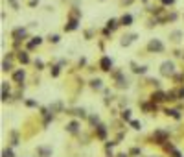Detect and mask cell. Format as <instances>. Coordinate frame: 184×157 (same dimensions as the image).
<instances>
[{"mask_svg": "<svg viewBox=\"0 0 184 157\" xmlns=\"http://www.w3.org/2000/svg\"><path fill=\"white\" fill-rule=\"evenodd\" d=\"M118 157H127V155H123V153H122V155H118Z\"/></svg>", "mask_w": 184, "mask_h": 157, "instance_id": "13", "label": "cell"}, {"mask_svg": "<svg viewBox=\"0 0 184 157\" xmlns=\"http://www.w3.org/2000/svg\"><path fill=\"white\" fill-rule=\"evenodd\" d=\"M101 68L103 70H111V59L109 57H103L101 59Z\"/></svg>", "mask_w": 184, "mask_h": 157, "instance_id": "3", "label": "cell"}, {"mask_svg": "<svg viewBox=\"0 0 184 157\" xmlns=\"http://www.w3.org/2000/svg\"><path fill=\"white\" fill-rule=\"evenodd\" d=\"M98 137H100V139L105 137V128H103V126H98Z\"/></svg>", "mask_w": 184, "mask_h": 157, "instance_id": "5", "label": "cell"}, {"mask_svg": "<svg viewBox=\"0 0 184 157\" xmlns=\"http://www.w3.org/2000/svg\"><path fill=\"white\" fill-rule=\"evenodd\" d=\"M131 124H133V128H134V129H140V124H138V122H134V120H133Z\"/></svg>", "mask_w": 184, "mask_h": 157, "instance_id": "12", "label": "cell"}, {"mask_svg": "<svg viewBox=\"0 0 184 157\" xmlns=\"http://www.w3.org/2000/svg\"><path fill=\"white\" fill-rule=\"evenodd\" d=\"M2 157H13V152H11V150H4V152H2Z\"/></svg>", "mask_w": 184, "mask_h": 157, "instance_id": "9", "label": "cell"}, {"mask_svg": "<svg viewBox=\"0 0 184 157\" xmlns=\"http://www.w3.org/2000/svg\"><path fill=\"white\" fill-rule=\"evenodd\" d=\"M149 50L162 52V50H164V46H162V43H160V41H151V43H149Z\"/></svg>", "mask_w": 184, "mask_h": 157, "instance_id": "2", "label": "cell"}, {"mask_svg": "<svg viewBox=\"0 0 184 157\" xmlns=\"http://www.w3.org/2000/svg\"><path fill=\"white\" fill-rule=\"evenodd\" d=\"M15 80H17V81H22V80H24V72H20V70H18L17 74H15Z\"/></svg>", "mask_w": 184, "mask_h": 157, "instance_id": "6", "label": "cell"}, {"mask_svg": "<svg viewBox=\"0 0 184 157\" xmlns=\"http://www.w3.org/2000/svg\"><path fill=\"white\" fill-rule=\"evenodd\" d=\"M109 28H116V20H109Z\"/></svg>", "mask_w": 184, "mask_h": 157, "instance_id": "11", "label": "cell"}, {"mask_svg": "<svg viewBox=\"0 0 184 157\" xmlns=\"http://www.w3.org/2000/svg\"><path fill=\"white\" fill-rule=\"evenodd\" d=\"M162 74L164 76H169V74H173V63H169V61H166V63H162Z\"/></svg>", "mask_w": 184, "mask_h": 157, "instance_id": "1", "label": "cell"}, {"mask_svg": "<svg viewBox=\"0 0 184 157\" xmlns=\"http://www.w3.org/2000/svg\"><path fill=\"white\" fill-rule=\"evenodd\" d=\"M78 128H79V124H78V122H70V124L67 126V129H68L70 133H75V131H78Z\"/></svg>", "mask_w": 184, "mask_h": 157, "instance_id": "4", "label": "cell"}, {"mask_svg": "<svg viewBox=\"0 0 184 157\" xmlns=\"http://www.w3.org/2000/svg\"><path fill=\"white\" fill-rule=\"evenodd\" d=\"M122 22H123L125 26H129V24H131V17H129V15H125V17L122 19Z\"/></svg>", "mask_w": 184, "mask_h": 157, "instance_id": "7", "label": "cell"}, {"mask_svg": "<svg viewBox=\"0 0 184 157\" xmlns=\"http://www.w3.org/2000/svg\"><path fill=\"white\" fill-rule=\"evenodd\" d=\"M39 153H42L44 157H48V155H50V150H46V148H39Z\"/></svg>", "mask_w": 184, "mask_h": 157, "instance_id": "8", "label": "cell"}, {"mask_svg": "<svg viewBox=\"0 0 184 157\" xmlns=\"http://www.w3.org/2000/svg\"><path fill=\"white\" fill-rule=\"evenodd\" d=\"M18 57H20V61H22V63H28V56L24 54V52H22V54H20Z\"/></svg>", "mask_w": 184, "mask_h": 157, "instance_id": "10", "label": "cell"}]
</instances>
